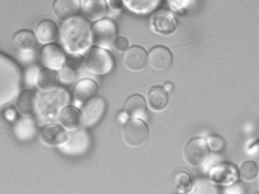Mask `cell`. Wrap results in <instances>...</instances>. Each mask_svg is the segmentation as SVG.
<instances>
[{"label": "cell", "mask_w": 259, "mask_h": 194, "mask_svg": "<svg viewBox=\"0 0 259 194\" xmlns=\"http://www.w3.org/2000/svg\"><path fill=\"white\" fill-rule=\"evenodd\" d=\"M98 92V84L93 80L85 79L80 80L74 89V104L80 107L95 98Z\"/></svg>", "instance_id": "12"}, {"label": "cell", "mask_w": 259, "mask_h": 194, "mask_svg": "<svg viewBox=\"0 0 259 194\" xmlns=\"http://www.w3.org/2000/svg\"><path fill=\"white\" fill-rule=\"evenodd\" d=\"M13 43L21 52H34L37 47V38L31 31L25 30L15 34Z\"/></svg>", "instance_id": "22"}, {"label": "cell", "mask_w": 259, "mask_h": 194, "mask_svg": "<svg viewBox=\"0 0 259 194\" xmlns=\"http://www.w3.org/2000/svg\"><path fill=\"white\" fill-rule=\"evenodd\" d=\"M36 37L42 45L53 43L58 35L57 27L55 23L49 20L40 22L36 27Z\"/></svg>", "instance_id": "24"}, {"label": "cell", "mask_w": 259, "mask_h": 194, "mask_svg": "<svg viewBox=\"0 0 259 194\" xmlns=\"http://www.w3.org/2000/svg\"><path fill=\"white\" fill-rule=\"evenodd\" d=\"M212 180L218 184L227 185L233 183L237 178L236 168L228 164H221L212 169Z\"/></svg>", "instance_id": "19"}, {"label": "cell", "mask_w": 259, "mask_h": 194, "mask_svg": "<svg viewBox=\"0 0 259 194\" xmlns=\"http://www.w3.org/2000/svg\"><path fill=\"white\" fill-rule=\"evenodd\" d=\"M83 64L88 72L94 75H102L109 73L114 66L112 56L103 48H92L84 56Z\"/></svg>", "instance_id": "3"}, {"label": "cell", "mask_w": 259, "mask_h": 194, "mask_svg": "<svg viewBox=\"0 0 259 194\" xmlns=\"http://www.w3.org/2000/svg\"><path fill=\"white\" fill-rule=\"evenodd\" d=\"M124 142L131 148L142 146L148 140L149 130L148 126L137 118H133L125 123L123 130Z\"/></svg>", "instance_id": "5"}, {"label": "cell", "mask_w": 259, "mask_h": 194, "mask_svg": "<svg viewBox=\"0 0 259 194\" xmlns=\"http://www.w3.org/2000/svg\"><path fill=\"white\" fill-rule=\"evenodd\" d=\"M207 142L202 138L191 139L184 148L183 156L188 165L195 168L202 166L209 154Z\"/></svg>", "instance_id": "7"}, {"label": "cell", "mask_w": 259, "mask_h": 194, "mask_svg": "<svg viewBox=\"0 0 259 194\" xmlns=\"http://www.w3.org/2000/svg\"><path fill=\"white\" fill-rule=\"evenodd\" d=\"M60 42L65 51L72 55L84 54L93 42L90 24L80 16L66 19L60 27Z\"/></svg>", "instance_id": "1"}, {"label": "cell", "mask_w": 259, "mask_h": 194, "mask_svg": "<svg viewBox=\"0 0 259 194\" xmlns=\"http://www.w3.org/2000/svg\"><path fill=\"white\" fill-rule=\"evenodd\" d=\"M70 100L69 92L63 88L43 91L38 94L36 103V110L45 121H52L59 116L60 110L66 105Z\"/></svg>", "instance_id": "2"}, {"label": "cell", "mask_w": 259, "mask_h": 194, "mask_svg": "<svg viewBox=\"0 0 259 194\" xmlns=\"http://www.w3.org/2000/svg\"><path fill=\"white\" fill-rule=\"evenodd\" d=\"M122 0H110L108 2L109 6L114 11L120 10L122 7Z\"/></svg>", "instance_id": "34"}, {"label": "cell", "mask_w": 259, "mask_h": 194, "mask_svg": "<svg viewBox=\"0 0 259 194\" xmlns=\"http://www.w3.org/2000/svg\"><path fill=\"white\" fill-rule=\"evenodd\" d=\"M207 142L209 148L216 152L222 151L225 147V141L218 135H212V136H209Z\"/></svg>", "instance_id": "31"}, {"label": "cell", "mask_w": 259, "mask_h": 194, "mask_svg": "<svg viewBox=\"0 0 259 194\" xmlns=\"http://www.w3.org/2000/svg\"><path fill=\"white\" fill-rule=\"evenodd\" d=\"M106 1H107V3H108L109 1H110V0H106Z\"/></svg>", "instance_id": "38"}, {"label": "cell", "mask_w": 259, "mask_h": 194, "mask_svg": "<svg viewBox=\"0 0 259 194\" xmlns=\"http://www.w3.org/2000/svg\"><path fill=\"white\" fill-rule=\"evenodd\" d=\"M39 137L44 145L60 147L67 140L68 133L63 126L51 124L42 129Z\"/></svg>", "instance_id": "11"}, {"label": "cell", "mask_w": 259, "mask_h": 194, "mask_svg": "<svg viewBox=\"0 0 259 194\" xmlns=\"http://www.w3.org/2000/svg\"><path fill=\"white\" fill-rule=\"evenodd\" d=\"M107 110V102L101 97H95L84 104L81 110V125L84 128L95 127L102 120Z\"/></svg>", "instance_id": "8"}, {"label": "cell", "mask_w": 259, "mask_h": 194, "mask_svg": "<svg viewBox=\"0 0 259 194\" xmlns=\"http://www.w3.org/2000/svg\"><path fill=\"white\" fill-rule=\"evenodd\" d=\"M6 119L9 121H13L17 117V113L14 108H9L4 113Z\"/></svg>", "instance_id": "35"}, {"label": "cell", "mask_w": 259, "mask_h": 194, "mask_svg": "<svg viewBox=\"0 0 259 194\" xmlns=\"http://www.w3.org/2000/svg\"><path fill=\"white\" fill-rule=\"evenodd\" d=\"M177 21L170 12L159 10L151 18V28L156 34L169 35L177 29Z\"/></svg>", "instance_id": "9"}, {"label": "cell", "mask_w": 259, "mask_h": 194, "mask_svg": "<svg viewBox=\"0 0 259 194\" xmlns=\"http://www.w3.org/2000/svg\"><path fill=\"white\" fill-rule=\"evenodd\" d=\"M80 8V0H56L54 6L56 16L62 21L76 16Z\"/></svg>", "instance_id": "16"}, {"label": "cell", "mask_w": 259, "mask_h": 194, "mask_svg": "<svg viewBox=\"0 0 259 194\" xmlns=\"http://www.w3.org/2000/svg\"><path fill=\"white\" fill-rule=\"evenodd\" d=\"M39 71L38 67H31L28 69L25 72V83L27 86H33L37 84V76H38Z\"/></svg>", "instance_id": "32"}, {"label": "cell", "mask_w": 259, "mask_h": 194, "mask_svg": "<svg viewBox=\"0 0 259 194\" xmlns=\"http://www.w3.org/2000/svg\"><path fill=\"white\" fill-rule=\"evenodd\" d=\"M37 95L32 91L25 90L21 92L16 98V108L21 114L31 115L36 109Z\"/></svg>", "instance_id": "23"}, {"label": "cell", "mask_w": 259, "mask_h": 194, "mask_svg": "<svg viewBox=\"0 0 259 194\" xmlns=\"http://www.w3.org/2000/svg\"><path fill=\"white\" fill-rule=\"evenodd\" d=\"M128 118H130V116H128V113L124 110V111L120 112L119 114L118 115V121L120 124H125L128 121Z\"/></svg>", "instance_id": "36"}, {"label": "cell", "mask_w": 259, "mask_h": 194, "mask_svg": "<svg viewBox=\"0 0 259 194\" xmlns=\"http://www.w3.org/2000/svg\"><path fill=\"white\" fill-rule=\"evenodd\" d=\"M195 0H167L168 6L176 12L183 11L192 7Z\"/></svg>", "instance_id": "30"}, {"label": "cell", "mask_w": 259, "mask_h": 194, "mask_svg": "<svg viewBox=\"0 0 259 194\" xmlns=\"http://www.w3.org/2000/svg\"><path fill=\"white\" fill-rule=\"evenodd\" d=\"M78 71L75 68L66 63L65 66L59 71V80L63 84H70L76 80Z\"/></svg>", "instance_id": "29"}, {"label": "cell", "mask_w": 259, "mask_h": 194, "mask_svg": "<svg viewBox=\"0 0 259 194\" xmlns=\"http://www.w3.org/2000/svg\"><path fill=\"white\" fill-rule=\"evenodd\" d=\"M145 98L139 95L130 97L125 102V111L130 118L145 121L147 118Z\"/></svg>", "instance_id": "21"}, {"label": "cell", "mask_w": 259, "mask_h": 194, "mask_svg": "<svg viewBox=\"0 0 259 194\" xmlns=\"http://www.w3.org/2000/svg\"><path fill=\"white\" fill-rule=\"evenodd\" d=\"M241 178L247 182L254 181L258 174L257 165L253 161H246L241 165L239 169Z\"/></svg>", "instance_id": "27"}, {"label": "cell", "mask_w": 259, "mask_h": 194, "mask_svg": "<svg viewBox=\"0 0 259 194\" xmlns=\"http://www.w3.org/2000/svg\"><path fill=\"white\" fill-rule=\"evenodd\" d=\"M16 137L22 142H28L35 137L37 125L34 118L30 115H25L16 122L14 127Z\"/></svg>", "instance_id": "15"}, {"label": "cell", "mask_w": 259, "mask_h": 194, "mask_svg": "<svg viewBox=\"0 0 259 194\" xmlns=\"http://www.w3.org/2000/svg\"><path fill=\"white\" fill-rule=\"evenodd\" d=\"M91 146V137L84 128L69 131L66 142L59 147V149L66 156H81L87 152Z\"/></svg>", "instance_id": "4"}, {"label": "cell", "mask_w": 259, "mask_h": 194, "mask_svg": "<svg viewBox=\"0 0 259 194\" xmlns=\"http://www.w3.org/2000/svg\"><path fill=\"white\" fill-rule=\"evenodd\" d=\"M127 9L136 14H148L154 11L161 0H122Z\"/></svg>", "instance_id": "25"}, {"label": "cell", "mask_w": 259, "mask_h": 194, "mask_svg": "<svg viewBox=\"0 0 259 194\" xmlns=\"http://www.w3.org/2000/svg\"><path fill=\"white\" fill-rule=\"evenodd\" d=\"M174 84H172V83H170V82H167V83H166L163 85V88H164L165 90L167 92H172V89H174Z\"/></svg>", "instance_id": "37"}, {"label": "cell", "mask_w": 259, "mask_h": 194, "mask_svg": "<svg viewBox=\"0 0 259 194\" xmlns=\"http://www.w3.org/2000/svg\"><path fill=\"white\" fill-rule=\"evenodd\" d=\"M57 75L54 70L50 69H42L37 76V86L40 90L49 91L57 86Z\"/></svg>", "instance_id": "26"}, {"label": "cell", "mask_w": 259, "mask_h": 194, "mask_svg": "<svg viewBox=\"0 0 259 194\" xmlns=\"http://www.w3.org/2000/svg\"><path fill=\"white\" fill-rule=\"evenodd\" d=\"M66 54L57 45H48L40 52V62L47 69L60 71L66 63Z\"/></svg>", "instance_id": "10"}, {"label": "cell", "mask_w": 259, "mask_h": 194, "mask_svg": "<svg viewBox=\"0 0 259 194\" xmlns=\"http://www.w3.org/2000/svg\"><path fill=\"white\" fill-rule=\"evenodd\" d=\"M128 46H130V42L128 39L124 37H117L113 44V48L119 53H123L128 51Z\"/></svg>", "instance_id": "33"}, {"label": "cell", "mask_w": 259, "mask_h": 194, "mask_svg": "<svg viewBox=\"0 0 259 194\" xmlns=\"http://www.w3.org/2000/svg\"><path fill=\"white\" fill-rule=\"evenodd\" d=\"M148 62L146 51L140 47H133L128 49L123 57L125 68L132 72H139L144 69Z\"/></svg>", "instance_id": "14"}, {"label": "cell", "mask_w": 259, "mask_h": 194, "mask_svg": "<svg viewBox=\"0 0 259 194\" xmlns=\"http://www.w3.org/2000/svg\"><path fill=\"white\" fill-rule=\"evenodd\" d=\"M175 183L179 192L187 193L192 190V177L186 171H183L177 173L175 177Z\"/></svg>", "instance_id": "28"}, {"label": "cell", "mask_w": 259, "mask_h": 194, "mask_svg": "<svg viewBox=\"0 0 259 194\" xmlns=\"http://www.w3.org/2000/svg\"><path fill=\"white\" fill-rule=\"evenodd\" d=\"M58 121L68 131L76 130L81 125V114L76 107L69 106L61 110L59 113Z\"/></svg>", "instance_id": "18"}, {"label": "cell", "mask_w": 259, "mask_h": 194, "mask_svg": "<svg viewBox=\"0 0 259 194\" xmlns=\"http://www.w3.org/2000/svg\"><path fill=\"white\" fill-rule=\"evenodd\" d=\"M169 95L164 88L156 86L150 89L148 95V104L153 111H163L167 107Z\"/></svg>", "instance_id": "17"}, {"label": "cell", "mask_w": 259, "mask_h": 194, "mask_svg": "<svg viewBox=\"0 0 259 194\" xmlns=\"http://www.w3.org/2000/svg\"><path fill=\"white\" fill-rule=\"evenodd\" d=\"M93 43L103 49L110 50L116 37V27L110 19L98 21L92 27Z\"/></svg>", "instance_id": "6"}, {"label": "cell", "mask_w": 259, "mask_h": 194, "mask_svg": "<svg viewBox=\"0 0 259 194\" xmlns=\"http://www.w3.org/2000/svg\"><path fill=\"white\" fill-rule=\"evenodd\" d=\"M106 0H87L83 7V13L92 22L102 19L107 13Z\"/></svg>", "instance_id": "20"}, {"label": "cell", "mask_w": 259, "mask_h": 194, "mask_svg": "<svg viewBox=\"0 0 259 194\" xmlns=\"http://www.w3.org/2000/svg\"><path fill=\"white\" fill-rule=\"evenodd\" d=\"M172 56L164 47L158 46L151 49L148 55L150 67L157 72H164L172 65Z\"/></svg>", "instance_id": "13"}]
</instances>
